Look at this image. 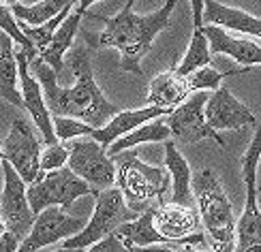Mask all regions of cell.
Instances as JSON below:
<instances>
[{
    "label": "cell",
    "instance_id": "6da1fadb",
    "mask_svg": "<svg viewBox=\"0 0 261 252\" xmlns=\"http://www.w3.org/2000/svg\"><path fill=\"white\" fill-rule=\"evenodd\" d=\"M67 67L73 73L75 81L69 88H62L58 83V73L49 64H45L39 56L28 60V69L41 83L43 98L51 116L75 118L99 128L120 111V107L107 101L99 83L94 81L88 49L82 45L73 47L67 58Z\"/></svg>",
    "mask_w": 261,
    "mask_h": 252
},
{
    "label": "cell",
    "instance_id": "7a4b0ae2",
    "mask_svg": "<svg viewBox=\"0 0 261 252\" xmlns=\"http://www.w3.org/2000/svg\"><path fill=\"white\" fill-rule=\"evenodd\" d=\"M178 0H167L159 11L148 15H137L133 11L135 0H126L122 11L114 17H103L94 13H86L90 19H99L105 24L103 32L92 35L84 32V39L90 47H114L120 51V69L133 75H141V58L152 47V41L159 32L169 28V17L176 9Z\"/></svg>",
    "mask_w": 261,
    "mask_h": 252
},
{
    "label": "cell",
    "instance_id": "3957f363",
    "mask_svg": "<svg viewBox=\"0 0 261 252\" xmlns=\"http://www.w3.org/2000/svg\"><path fill=\"white\" fill-rule=\"evenodd\" d=\"M191 192L199 207V218L210 237L212 252L236 250V216L223 184L212 169H201L191 178Z\"/></svg>",
    "mask_w": 261,
    "mask_h": 252
},
{
    "label": "cell",
    "instance_id": "277c9868",
    "mask_svg": "<svg viewBox=\"0 0 261 252\" xmlns=\"http://www.w3.org/2000/svg\"><path fill=\"white\" fill-rule=\"evenodd\" d=\"M116 162V188L122 192L124 203L133 212L144 210L150 199H161L167 192L169 175L165 169L150 167L144 160H139L135 152H120L112 156Z\"/></svg>",
    "mask_w": 261,
    "mask_h": 252
},
{
    "label": "cell",
    "instance_id": "5b68a950",
    "mask_svg": "<svg viewBox=\"0 0 261 252\" xmlns=\"http://www.w3.org/2000/svg\"><path fill=\"white\" fill-rule=\"evenodd\" d=\"M135 216H137V212H133L124 203V197L116 186L99 190V192H94V212L90 216V220L84 225L82 231L62 239V248L86 250L88 246L101 242L103 237L112 235L120 225L133 220Z\"/></svg>",
    "mask_w": 261,
    "mask_h": 252
},
{
    "label": "cell",
    "instance_id": "8992f818",
    "mask_svg": "<svg viewBox=\"0 0 261 252\" xmlns=\"http://www.w3.org/2000/svg\"><path fill=\"white\" fill-rule=\"evenodd\" d=\"M86 194H92V188L69 167L41 173L39 180L28 184L26 188V199L35 216L45 207H60L67 212L80 197Z\"/></svg>",
    "mask_w": 261,
    "mask_h": 252
},
{
    "label": "cell",
    "instance_id": "52a82bcc",
    "mask_svg": "<svg viewBox=\"0 0 261 252\" xmlns=\"http://www.w3.org/2000/svg\"><path fill=\"white\" fill-rule=\"evenodd\" d=\"M67 167L92 188V194L116 184V160L94 139H77L69 148Z\"/></svg>",
    "mask_w": 261,
    "mask_h": 252
},
{
    "label": "cell",
    "instance_id": "ba28073f",
    "mask_svg": "<svg viewBox=\"0 0 261 252\" xmlns=\"http://www.w3.org/2000/svg\"><path fill=\"white\" fill-rule=\"evenodd\" d=\"M205 101H208V92H193L171 114L165 116V124L171 130V137H176L182 144H199L203 139H212L225 148L223 137L205 122L203 116Z\"/></svg>",
    "mask_w": 261,
    "mask_h": 252
},
{
    "label": "cell",
    "instance_id": "9c48e42d",
    "mask_svg": "<svg viewBox=\"0 0 261 252\" xmlns=\"http://www.w3.org/2000/svg\"><path fill=\"white\" fill-rule=\"evenodd\" d=\"M5 160L17 171L24 184H32L39 180V156H41V141L37 139L32 126L24 118H15L7 139L3 141Z\"/></svg>",
    "mask_w": 261,
    "mask_h": 252
},
{
    "label": "cell",
    "instance_id": "30bf717a",
    "mask_svg": "<svg viewBox=\"0 0 261 252\" xmlns=\"http://www.w3.org/2000/svg\"><path fill=\"white\" fill-rule=\"evenodd\" d=\"M0 167L5 173V188L0 194V218H3L7 231L13 233L21 242L28 235L32 222H35V214H32L26 199L24 180L7 160H0Z\"/></svg>",
    "mask_w": 261,
    "mask_h": 252
},
{
    "label": "cell",
    "instance_id": "8fae6325",
    "mask_svg": "<svg viewBox=\"0 0 261 252\" xmlns=\"http://www.w3.org/2000/svg\"><path fill=\"white\" fill-rule=\"evenodd\" d=\"M84 225L86 222L82 218H73L60 207H45L35 216V222H32L28 235L19 242L15 252H37L45 246L62 242V239L82 231Z\"/></svg>",
    "mask_w": 261,
    "mask_h": 252
},
{
    "label": "cell",
    "instance_id": "7c38bea8",
    "mask_svg": "<svg viewBox=\"0 0 261 252\" xmlns=\"http://www.w3.org/2000/svg\"><path fill=\"white\" fill-rule=\"evenodd\" d=\"M154 227L161 235L178 246H197L203 244V235L199 233L201 218L199 212L191 205H180L173 201H161L154 210Z\"/></svg>",
    "mask_w": 261,
    "mask_h": 252
},
{
    "label": "cell",
    "instance_id": "4fadbf2b",
    "mask_svg": "<svg viewBox=\"0 0 261 252\" xmlns=\"http://www.w3.org/2000/svg\"><path fill=\"white\" fill-rule=\"evenodd\" d=\"M15 60H17V75H19V92L21 101H24V109L30 114L32 122L39 128V133L43 137V144H58L56 135H54V124H51V114L43 98L41 83L28 69V56L21 49H15Z\"/></svg>",
    "mask_w": 261,
    "mask_h": 252
},
{
    "label": "cell",
    "instance_id": "5bb4252c",
    "mask_svg": "<svg viewBox=\"0 0 261 252\" xmlns=\"http://www.w3.org/2000/svg\"><path fill=\"white\" fill-rule=\"evenodd\" d=\"M205 122L212 130H233L242 128L246 124L257 126L255 114L244 103H240L227 88H216L212 94H208V101L203 105Z\"/></svg>",
    "mask_w": 261,
    "mask_h": 252
},
{
    "label": "cell",
    "instance_id": "9a60e30c",
    "mask_svg": "<svg viewBox=\"0 0 261 252\" xmlns=\"http://www.w3.org/2000/svg\"><path fill=\"white\" fill-rule=\"evenodd\" d=\"M199 28L205 35V39H208L210 53H225V56L233 58L238 64H244V67H257V64H261L259 43L233 37L229 30L212 26V24H203Z\"/></svg>",
    "mask_w": 261,
    "mask_h": 252
},
{
    "label": "cell",
    "instance_id": "2e32d148",
    "mask_svg": "<svg viewBox=\"0 0 261 252\" xmlns=\"http://www.w3.org/2000/svg\"><path fill=\"white\" fill-rule=\"evenodd\" d=\"M169 111H165V109L161 107H144V109H128V111H118L114 118H110L103 126L99 128H92V133L88 135L90 139H94L96 144H101L105 150L110 148L116 139L124 137L126 133H130V130H135L137 126L150 122V120L154 118H163L167 116Z\"/></svg>",
    "mask_w": 261,
    "mask_h": 252
},
{
    "label": "cell",
    "instance_id": "e0dca14e",
    "mask_svg": "<svg viewBox=\"0 0 261 252\" xmlns=\"http://www.w3.org/2000/svg\"><path fill=\"white\" fill-rule=\"evenodd\" d=\"M203 3V15H201V26L212 24L225 30H236L242 35H251L261 39V19L246 13V11L238 7H227L216 0H201Z\"/></svg>",
    "mask_w": 261,
    "mask_h": 252
},
{
    "label": "cell",
    "instance_id": "ac0fdd59",
    "mask_svg": "<svg viewBox=\"0 0 261 252\" xmlns=\"http://www.w3.org/2000/svg\"><path fill=\"white\" fill-rule=\"evenodd\" d=\"M116 237L120 239L124 246L133 248H144V246H156V244H167V246H178L169 242L165 235H161L154 227V207H148L141 214H137L133 220H128L116 229Z\"/></svg>",
    "mask_w": 261,
    "mask_h": 252
},
{
    "label": "cell",
    "instance_id": "d6986e66",
    "mask_svg": "<svg viewBox=\"0 0 261 252\" xmlns=\"http://www.w3.org/2000/svg\"><path fill=\"white\" fill-rule=\"evenodd\" d=\"M82 17H84L82 11H77L73 7L69 11V15L62 19V24L56 28V32L51 35L47 47L39 53V58L45 64H49L56 73H60L64 69V53H67L73 45L75 35H77L80 24H82Z\"/></svg>",
    "mask_w": 261,
    "mask_h": 252
},
{
    "label": "cell",
    "instance_id": "ffe728a7",
    "mask_svg": "<svg viewBox=\"0 0 261 252\" xmlns=\"http://www.w3.org/2000/svg\"><path fill=\"white\" fill-rule=\"evenodd\" d=\"M191 92L187 88V79L180 77L176 73V69H167L165 73L156 75L154 79L148 86V103L152 107H161L165 111H173L184 98H187Z\"/></svg>",
    "mask_w": 261,
    "mask_h": 252
},
{
    "label": "cell",
    "instance_id": "44dd1931",
    "mask_svg": "<svg viewBox=\"0 0 261 252\" xmlns=\"http://www.w3.org/2000/svg\"><path fill=\"white\" fill-rule=\"evenodd\" d=\"M165 167L171 178V186H173V194L171 201L180 203V205H191L193 201V192H191V167L189 160L182 156V152L176 148L173 141H165Z\"/></svg>",
    "mask_w": 261,
    "mask_h": 252
},
{
    "label": "cell",
    "instance_id": "7402d4cb",
    "mask_svg": "<svg viewBox=\"0 0 261 252\" xmlns=\"http://www.w3.org/2000/svg\"><path fill=\"white\" fill-rule=\"evenodd\" d=\"M17 60H15V47L5 32L0 35V98L11 103L17 109H24L21 92L17 88Z\"/></svg>",
    "mask_w": 261,
    "mask_h": 252
},
{
    "label": "cell",
    "instance_id": "603a6c76",
    "mask_svg": "<svg viewBox=\"0 0 261 252\" xmlns=\"http://www.w3.org/2000/svg\"><path fill=\"white\" fill-rule=\"evenodd\" d=\"M163 118H165V116H163ZM163 118L150 120V122L141 124L135 130L126 133L124 137L116 139L114 144L107 148V154L116 156V154H120V152L130 150V148H135L139 144H156V141H167L171 137V130H169V126L165 124V120H163Z\"/></svg>",
    "mask_w": 261,
    "mask_h": 252
},
{
    "label": "cell",
    "instance_id": "cb8c5ba5",
    "mask_svg": "<svg viewBox=\"0 0 261 252\" xmlns=\"http://www.w3.org/2000/svg\"><path fill=\"white\" fill-rule=\"evenodd\" d=\"M77 0H41L37 5H30V7H24V5H11V11L17 21L26 26H41L49 21L51 17H56L58 13H62L64 9H73Z\"/></svg>",
    "mask_w": 261,
    "mask_h": 252
},
{
    "label": "cell",
    "instance_id": "d4e9b609",
    "mask_svg": "<svg viewBox=\"0 0 261 252\" xmlns=\"http://www.w3.org/2000/svg\"><path fill=\"white\" fill-rule=\"evenodd\" d=\"M210 62H212V53H210L208 39H205L201 28H195L187 53H184L182 62L173 69H176V73L180 75V77H187V75H191L193 71H197L201 67H208Z\"/></svg>",
    "mask_w": 261,
    "mask_h": 252
},
{
    "label": "cell",
    "instance_id": "484cf974",
    "mask_svg": "<svg viewBox=\"0 0 261 252\" xmlns=\"http://www.w3.org/2000/svg\"><path fill=\"white\" fill-rule=\"evenodd\" d=\"M0 32H5V35H7L11 41L17 43V47L26 53L28 60H32V58H37V56H39L37 49L32 47V43L28 41V37L24 35V32H21L19 21L15 19V15H13V11H11V7L5 5V3H0Z\"/></svg>",
    "mask_w": 261,
    "mask_h": 252
},
{
    "label": "cell",
    "instance_id": "4316f807",
    "mask_svg": "<svg viewBox=\"0 0 261 252\" xmlns=\"http://www.w3.org/2000/svg\"><path fill=\"white\" fill-rule=\"evenodd\" d=\"M246 69H242V71H227V73H219L214 67H201V69H197V71H193L191 75H187V88H189V92H205V90H216V88H221L219 83L225 79V77H229V75H240V73H244Z\"/></svg>",
    "mask_w": 261,
    "mask_h": 252
},
{
    "label": "cell",
    "instance_id": "83f0119b",
    "mask_svg": "<svg viewBox=\"0 0 261 252\" xmlns=\"http://www.w3.org/2000/svg\"><path fill=\"white\" fill-rule=\"evenodd\" d=\"M51 124H54V135L58 141H71L77 137H88L92 133L90 124L82 122V120L67 118V116H51Z\"/></svg>",
    "mask_w": 261,
    "mask_h": 252
},
{
    "label": "cell",
    "instance_id": "f1b7e54d",
    "mask_svg": "<svg viewBox=\"0 0 261 252\" xmlns=\"http://www.w3.org/2000/svg\"><path fill=\"white\" fill-rule=\"evenodd\" d=\"M67 158H69V148L62 146L60 141L58 144L45 146L41 150V156H39V169H41V173L62 169L67 165Z\"/></svg>",
    "mask_w": 261,
    "mask_h": 252
},
{
    "label": "cell",
    "instance_id": "f546056e",
    "mask_svg": "<svg viewBox=\"0 0 261 252\" xmlns=\"http://www.w3.org/2000/svg\"><path fill=\"white\" fill-rule=\"evenodd\" d=\"M84 252H128V248L116 237V233H112V235L103 237L101 242L88 246V250H84Z\"/></svg>",
    "mask_w": 261,
    "mask_h": 252
},
{
    "label": "cell",
    "instance_id": "4dcf8cb0",
    "mask_svg": "<svg viewBox=\"0 0 261 252\" xmlns=\"http://www.w3.org/2000/svg\"><path fill=\"white\" fill-rule=\"evenodd\" d=\"M17 246H19V239L13 233L5 231L3 235H0V252H15Z\"/></svg>",
    "mask_w": 261,
    "mask_h": 252
},
{
    "label": "cell",
    "instance_id": "1f68e13d",
    "mask_svg": "<svg viewBox=\"0 0 261 252\" xmlns=\"http://www.w3.org/2000/svg\"><path fill=\"white\" fill-rule=\"evenodd\" d=\"M133 248V246H130ZM135 252H212V250H193V248H156V246H144V248H133Z\"/></svg>",
    "mask_w": 261,
    "mask_h": 252
},
{
    "label": "cell",
    "instance_id": "d6a6232c",
    "mask_svg": "<svg viewBox=\"0 0 261 252\" xmlns=\"http://www.w3.org/2000/svg\"><path fill=\"white\" fill-rule=\"evenodd\" d=\"M191 11H193V26L199 28L201 26V15H203V3L201 0H189Z\"/></svg>",
    "mask_w": 261,
    "mask_h": 252
},
{
    "label": "cell",
    "instance_id": "836d02e7",
    "mask_svg": "<svg viewBox=\"0 0 261 252\" xmlns=\"http://www.w3.org/2000/svg\"><path fill=\"white\" fill-rule=\"evenodd\" d=\"M94 3H99V0H77V3H75V9L82 11V13L86 15L88 13V7H92Z\"/></svg>",
    "mask_w": 261,
    "mask_h": 252
},
{
    "label": "cell",
    "instance_id": "e575fe53",
    "mask_svg": "<svg viewBox=\"0 0 261 252\" xmlns=\"http://www.w3.org/2000/svg\"><path fill=\"white\" fill-rule=\"evenodd\" d=\"M54 252H84L82 248H58V250H54Z\"/></svg>",
    "mask_w": 261,
    "mask_h": 252
},
{
    "label": "cell",
    "instance_id": "d590c367",
    "mask_svg": "<svg viewBox=\"0 0 261 252\" xmlns=\"http://www.w3.org/2000/svg\"><path fill=\"white\" fill-rule=\"evenodd\" d=\"M0 3H5V5H9V7H11V5H15V3H19V0H0Z\"/></svg>",
    "mask_w": 261,
    "mask_h": 252
},
{
    "label": "cell",
    "instance_id": "8d00e7d4",
    "mask_svg": "<svg viewBox=\"0 0 261 252\" xmlns=\"http://www.w3.org/2000/svg\"><path fill=\"white\" fill-rule=\"evenodd\" d=\"M7 231V229H5V222H3V218H0V235H3Z\"/></svg>",
    "mask_w": 261,
    "mask_h": 252
},
{
    "label": "cell",
    "instance_id": "74e56055",
    "mask_svg": "<svg viewBox=\"0 0 261 252\" xmlns=\"http://www.w3.org/2000/svg\"><path fill=\"white\" fill-rule=\"evenodd\" d=\"M0 160H5V154H3V150H0Z\"/></svg>",
    "mask_w": 261,
    "mask_h": 252
},
{
    "label": "cell",
    "instance_id": "f35d334b",
    "mask_svg": "<svg viewBox=\"0 0 261 252\" xmlns=\"http://www.w3.org/2000/svg\"><path fill=\"white\" fill-rule=\"evenodd\" d=\"M126 248H128V252H135V250H133V248H130V246H126Z\"/></svg>",
    "mask_w": 261,
    "mask_h": 252
}]
</instances>
